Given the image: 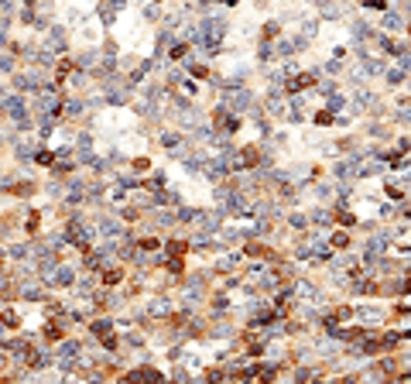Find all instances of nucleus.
I'll return each mask as SVG.
<instances>
[{
	"mask_svg": "<svg viewBox=\"0 0 411 384\" xmlns=\"http://www.w3.org/2000/svg\"><path fill=\"white\" fill-rule=\"evenodd\" d=\"M346 244H349V237H346V233H336V237H333V247H346Z\"/></svg>",
	"mask_w": 411,
	"mask_h": 384,
	"instance_id": "10",
	"label": "nucleus"
},
{
	"mask_svg": "<svg viewBox=\"0 0 411 384\" xmlns=\"http://www.w3.org/2000/svg\"><path fill=\"white\" fill-rule=\"evenodd\" d=\"M120 278H124V271H120V268H110V271L103 275V285H117Z\"/></svg>",
	"mask_w": 411,
	"mask_h": 384,
	"instance_id": "4",
	"label": "nucleus"
},
{
	"mask_svg": "<svg viewBox=\"0 0 411 384\" xmlns=\"http://www.w3.org/2000/svg\"><path fill=\"white\" fill-rule=\"evenodd\" d=\"M93 333L103 340V347H106V350H117V336H113V329H110L106 322H93Z\"/></svg>",
	"mask_w": 411,
	"mask_h": 384,
	"instance_id": "1",
	"label": "nucleus"
},
{
	"mask_svg": "<svg viewBox=\"0 0 411 384\" xmlns=\"http://www.w3.org/2000/svg\"><path fill=\"white\" fill-rule=\"evenodd\" d=\"M308 82H315V76H312V72H302V76H295L288 82V89H305Z\"/></svg>",
	"mask_w": 411,
	"mask_h": 384,
	"instance_id": "2",
	"label": "nucleus"
},
{
	"mask_svg": "<svg viewBox=\"0 0 411 384\" xmlns=\"http://www.w3.org/2000/svg\"><path fill=\"white\" fill-rule=\"evenodd\" d=\"M38 165H52V151H38Z\"/></svg>",
	"mask_w": 411,
	"mask_h": 384,
	"instance_id": "11",
	"label": "nucleus"
},
{
	"mask_svg": "<svg viewBox=\"0 0 411 384\" xmlns=\"http://www.w3.org/2000/svg\"><path fill=\"white\" fill-rule=\"evenodd\" d=\"M264 38H268V41L277 38V24H264Z\"/></svg>",
	"mask_w": 411,
	"mask_h": 384,
	"instance_id": "9",
	"label": "nucleus"
},
{
	"mask_svg": "<svg viewBox=\"0 0 411 384\" xmlns=\"http://www.w3.org/2000/svg\"><path fill=\"white\" fill-rule=\"evenodd\" d=\"M185 52H189V45H175L171 48V59H185Z\"/></svg>",
	"mask_w": 411,
	"mask_h": 384,
	"instance_id": "7",
	"label": "nucleus"
},
{
	"mask_svg": "<svg viewBox=\"0 0 411 384\" xmlns=\"http://www.w3.org/2000/svg\"><path fill=\"white\" fill-rule=\"evenodd\" d=\"M168 254L171 257H182V254H189V244L185 240H168Z\"/></svg>",
	"mask_w": 411,
	"mask_h": 384,
	"instance_id": "3",
	"label": "nucleus"
},
{
	"mask_svg": "<svg viewBox=\"0 0 411 384\" xmlns=\"http://www.w3.org/2000/svg\"><path fill=\"white\" fill-rule=\"evenodd\" d=\"M140 247H144V250H158V247H161V244H158V240H154V237H144V240H140Z\"/></svg>",
	"mask_w": 411,
	"mask_h": 384,
	"instance_id": "6",
	"label": "nucleus"
},
{
	"mask_svg": "<svg viewBox=\"0 0 411 384\" xmlns=\"http://www.w3.org/2000/svg\"><path fill=\"white\" fill-rule=\"evenodd\" d=\"M38 220H41V216H38V213H28V230H31V233L38 230Z\"/></svg>",
	"mask_w": 411,
	"mask_h": 384,
	"instance_id": "8",
	"label": "nucleus"
},
{
	"mask_svg": "<svg viewBox=\"0 0 411 384\" xmlns=\"http://www.w3.org/2000/svg\"><path fill=\"white\" fill-rule=\"evenodd\" d=\"M45 340H52V343H59V340H62V329H59L55 322H48V326H45Z\"/></svg>",
	"mask_w": 411,
	"mask_h": 384,
	"instance_id": "5",
	"label": "nucleus"
}]
</instances>
